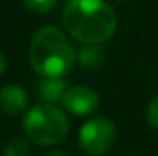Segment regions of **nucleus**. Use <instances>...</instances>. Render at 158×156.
<instances>
[{"instance_id":"f257e3e1","label":"nucleus","mask_w":158,"mask_h":156,"mask_svg":"<svg viewBox=\"0 0 158 156\" xmlns=\"http://www.w3.org/2000/svg\"><path fill=\"white\" fill-rule=\"evenodd\" d=\"M63 26L83 44H103L118 28V17L105 0H70L63 9Z\"/></svg>"},{"instance_id":"1a4fd4ad","label":"nucleus","mask_w":158,"mask_h":156,"mask_svg":"<svg viewBox=\"0 0 158 156\" xmlns=\"http://www.w3.org/2000/svg\"><path fill=\"white\" fill-rule=\"evenodd\" d=\"M28 154H30L28 142L26 140H20V138L11 140L6 145V149H4V156H28Z\"/></svg>"},{"instance_id":"7ed1b4c3","label":"nucleus","mask_w":158,"mask_h":156,"mask_svg":"<svg viewBox=\"0 0 158 156\" xmlns=\"http://www.w3.org/2000/svg\"><path fill=\"white\" fill-rule=\"evenodd\" d=\"M24 132L30 142L37 145H55L68 134V117L55 105L42 103L33 107L22 119Z\"/></svg>"},{"instance_id":"6e6552de","label":"nucleus","mask_w":158,"mask_h":156,"mask_svg":"<svg viewBox=\"0 0 158 156\" xmlns=\"http://www.w3.org/2000/svg\"><path fill=\"white\" fill-rule=\"evenodd\" d=\"M77 59H79V63H81V66H85V68H96L103 61V50L99 48V44H86L85 48L79 50Z\"/></svg>"},{"instance_id":"9d476101","label":"nucleus","mask_w":158,"mask_h":156,"mask_svg":"<svg viewBox=\"0 0 158 156\" xmlns=\"http://www.w3.org/2000/svg\"><path fill=\"white\" fill-rule=\"evenodd\" d=\"M57 0H24V6L28 11L31 13H37V15H44L48 13L53 6H55Z\"/></svg>"},{"instance_id":"4468645a","label":"nucleus","mask_w":158,"mask_h":156,"mask_svg":"<svg viewBox=\"0 0 158 156\" xmlns=\"http://www.w3.org/2000/svg\"><path fill=\"white\" fill-rule=\"evenodd\" d=\"M119 2H125V0H119Z\"/></svg>"},{"instance_id":"0eeeda50","label":"nucleus","mask_w":158,"mask_h":156,"mask_svg":"<svg viewBox=\"0 0 158 156\" xmlns=\"http://www.w3.org/2000/svg\"><path fill=\"white\" fill-rule=\"evenodd\" d=\"M66 90H68V84L61 77H44L40 79V83L37 84L39 97L48 105H53V103L61 101L63 96L66 94Z\"/></svg>"},{"instance_id":"f03ea898","label":"nucleus","mask_w":158,"mask_h":156,"mask_svg":"<svg viewBox=\"0 0 158 156\" xmlns=\"http://www.w3.org/2000/svg\"><path fill=\"white\" fill-rule=\"evenodd\" d=\"M77 61V53L66 35L55 28H40L30 42V64L44 77L66 76Z\"/></svg>"},{"instance_id":"20e7f679","label":"nucleus","mask_w":158,"mask_h":156,"mask_svg":"<svg viewBox=\"0 0 158 156\" xmlns=\"http://www.w3.org/2000/svg\"><path fill=\"white\" fill-rule=\"evenodd\" d=\"M118 129L109 117H92L79 130V147L90 156L109 153L116 143Z\"/></svg>"},{"instance_id":"9b49d317","label":"nucleus","mask_w":158,"mask_h":156,"mask_svg":"<svg viewBox=\"0 0 158 156\" xmlns=\"http://www.w3.org/2000/svg\"><path fill=\"white\" fill-rule=\"evenodd\" d=\"M145 116H147L149 125H151L155 130H158V96H156V97H153V101L149 103Z\"/></svg>"},{"instance_id":"f8f14e48","label":"nucleus","mask_w":158,"mask_h":156,"mask_svg":"<svg viewBox=\"0 0 158 156\" xmlns=\"http://www.w3.org/2000/svg\"><path fill=\"white\" fill-rule=\"evenodd\" d=\"M4 70H6V57H4L2 51H0V76L4 74Z\"/></svg>"},{"instance_id":"ddd939ff","label":"nucleus","mask_w":158,"mask_h":156,"mask_svg":"<svg viewBox=\"0 0 158 156\" xmlns=\"http://www.w3.org/2000/svg\"><path fill=\"white\" fill-rule=\"evenodd\" d=\"M46 156H66V154H64L63 151H50Z\"/></svg>"},{"instance_id":"423d86ee","label":"nucleus","mask_w":158,"mask_h":156,"mask_svg":"<svg viewBox=\"0 0 158 156\" xmlns=\"http://www.w3.org/2000/svg\"><path fill=\"white\" fill-rule=\"evenodd\" d=\"M28 107V96L24 92V88L17 86V84H6L0 88V109L9 114V116H17L20 112H24Z\"/></svg>"},{"instance_id":"39448f33","label":"nucleus","mask_w":158,"mask_h":156,"mask_svg":"<svg viewBox=\"0 0 158 156\" xmlns=\"http://www.w3.org/2000/svg\"><path fill=\"white\" fill-rule=\"evenodd\" d=\"M66 112L74 116H90L99 107V96L88 86H72L61 99Z\"/></svg>"}]
</instances>
